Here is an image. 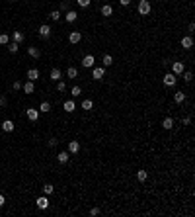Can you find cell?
I'll list each match as a JSON object with an SVG mask.
<instances>
[{"instance_id": "30", "label": "cell", "mask_w": 195, "mask_h": 217, "mask_svg": "<svg viewBox=\"0 0 195 217\" xmlns=\"http://www.w3.org/2000/svg\"><path fill=\"white\" fill-rule=\"evenodd\" d=\"M102 63H104V67H111V65H113V57L111 55H104Z\"/></svg>"}, {"instance_id": "14", "label": "cell", "mask_w": 195, "mask_h": 217, "mask_svg": "<svg viewBox=\"0 0 195 217\" xmlns=\"http://www.w3.org/2000/svg\"><path fill=\"white\" fill-rule=\"evenodd\" d=\"M35 204H37L39 209H47V207H49V200H47V196H41V198H37V201H35Z\"/></svg>"}, {"instance_id": "42", "label": "cell", "mask_w": 195, "mask_h": 217, "mask_svg": "<svg viewBox=\"0 0 195 217\" xmlns=\"http://www.w3.org/2000/svg\"><path fill=\"white\" fill-rule=\"evenodd\" d=\"M61 8H63V10H68V8H70V4H68V2H63V4H61Z\"/></svg>"}, {"instance_id": "10", "label": "cell", "mask_w": 195, "mask_h": 217, "mask_svg": "<svg viewBox=\"0 0 195 217\" xmlns=\"http://www.w3.org/2000/svg\"><path fill=\"white\" fill-rule=\"evenodd\" d=\"M172 70H174V75L178 76V75H182V72L185 70V67H183V63L176 61V63H172Z\"/></svg>"}, {"instance_id": "40", "label": "cell", "mask_w": 195, "mask_h": 217, "mask_svg": "<svg viewBox=\"0 0 195 217\" xmlns=\"http://www.w3.org/2000/svg\"><path fill=\"white\" fill-rule=\"evenodd\" d=\"M12 88H14V90H20V88H21V82H20V80H16V82L12 84Z\"/></svg>"}, {"instance_id": "21", "label": "cell", "mask_w": 195, "mask_h": 217, "mask_svg": "<svg viewBox=\"0 0 195 217\" xmlns=\"http://www.w3.org/2000/svg\"><path fill=\"white\" fill-rule=\"evenodd\" d=\"M39 112H43V113L51 112V102H47V100H43V102L39 104Z\"/></svg>"}, {"instance_id": "43", "label": "cell", "mask_w": 195, "mask_h": 217, "mask_svg": "<svg viewBox=\"0 0 195 217\" xmlns=\"http://www.w3.org/2000/svg\"><path fill=\"white\" fill-rule=\"evenodd\" d=\"M191 123V118H183V125H189Z\"/></svg>"}, {"instance_id": "3", "label": "cell", "mask_w": 195, "mask_h": 217, "mask_svg": "<svg viewBox=\"0 0 195 217\" xmlns=\"http://www.w3.org/2000/svg\"><path fill=\"white\" fill-rule=\"evenodd\" d=\"M162 82H164V86H174L178 82V76L174 75V72H168V75H164Z\"/></svg>"}, {"instance_id": "45", "label": "cell", "mask_w": 195, "mask_h": 217, "mask_svg": "<svg viewBox=\"0 0 195 217\" xmlns=\"http://www.w3.org/2000/svg\"><path fill=\"white\" fill-rule=\"evenodd\" d=\"M4 201H6V200H4V196H2V194H0V207L4 205Z\"/></svg>"}, {"instance_id": "31", "label": "cell", "mask_w": 195, "mask_h": 217, "mask_svg": "<svg viewBox=\"0 0 195 217\" xmlns=\"http://www.w3.org/2000/svg\"><path fill=\"white\" fill-rule=\"evenodd\" d=\"M10 43V35L8 33H0V45H8Z\"/></svg>"}, {"instance_id": "23", "label": "cell", "mask_w": 195, "mask_h": 217, "mask_svg": "<svg viewBox=\"0 0 195 217\" xmlns=\"http://www.w3.org/2000/svg\"><path fill=\"white\" fill-rule=\"evenodd\" d=\"M27 53H30L33 59H39V57H41V51H39L37 47H27Z\"/></svg>"}, {"instance_id": "11", "label": "cell", "mask_w": 195, "mask_h": 217, "mask_svg": "<svg viewBox=\"0 0 195 217\" xmlns=\"http://www.w3.org/2000/svg\"><path fill=\"white\" fill-rule=\"evenodd\" d=\"M179 43H182L183 49H191L193 47V37H191V35H185V37H182V41H179Z\"/></svg>"}, {"instance_id": "20", "label": "cell", "mask_w": 195, "mask_h": 217, "mask_svg": "<svg viewBox=\"0 0 195 217\" xmlns=\"http://www.w3.org/2000/svg\"><path fill=\"white\" fill-rule=\"evenodd\" d=\"M162 127H164V129H168V131H170V129L174 127V119H172L170 115H168V118H164V119H162Z\"/></svg>"}, {"instance_id": "38", "label": "cell", "mask_w": 195, "mask_h": 217, "mask_svg": "<svg viewBox=\"0 0 195 217\" xmlns=\"http://www.w3.org/2000/svg\"><path fill=\"white\" fill-rule=\"evenodd\" d=\"M6 104H8V100H6V96H0V108H6Z\"/></svg>"}, {"instance_id": "36", "label": "cell", "mask_w": 195, "mask_h": 217, "mask_svg": "<svg viewBox=\"0 0 195 217\" xmlns=\"http://www.w3.org/2000/svg\"><path fill=\"white\" fill-rule=\"evenodd\" d=\"M76 2H78L80 8H88V6H90V0H76Z\"/></svg>"}, {"instance_id": "37", "label": "cell", "mask_w": 195, "mask_h": 217, "mask_svg": "<svg viewBox=\"0 0 195 217\" xmlns=\"http://www.w3.org/2000/svg\"><path fill=\"white\" fill-rule=\"evenodd\" d=\"M57 145H59V139H57V137H51V139H49V147H57Z\"/></svg>"}, {"instance_id": "44", "label": "cell", "mask_w": 195, "mask_h": 217, "mask_svg": "<svg viewBox=\"0 0 195 217\" xmlns=\"http://www.w3.org/2000/svg\"><path fill=\"white\" fill-rule=\"evenodd\" d=\"M187 30H189V31H195V24H193V22H191L189 26H187Z\"/></svg>"}, {"instance_id": "29", "label": "cell", "mask_w": 195, "mask_h": 217, "mask_svg": "<svg viewBox=\"0 0 195 217\" xmlns=\"http://www.w3.org/2000/svg\"><path fill=\"white\" fill-rule=\"evenodd\" d=\"M12 37H14L16 43H21V41H24V33H21V31H12Z\"/></svg>"}, {"instance_id": "12", "label": "cell", "mask_w": 195, "mask_h": 217, "mask_svg": "<svg viewBox=\"0 0 195 217\" xmlns=\"http://www.w3.org/2000/svg\"><path fill=\"white\" fill-rule=\"evenodd\" d=\"M61 76H63V72H61V69H51V72H49V78H51V80H61Z\"/></svg>"}, {"instance_id": "15", "label": "cell", "mask_w": 195, "mask_h": 217, "mask_svg": "<svg viewBox=\"0 0 195 217\" xmlns=\"http://www.w3.org/2000/svg\"><path fill=\"white\" fill-rule=\"evenodd\" d=\"M57 158H59V162H61V164H67V162H68V158H70V153H68V151H61Z\"/></svg>"}, {"instance_id": "46", "label": "cell", "mask_w": 195, "mask_h": 217, "mask_svg": "<svg viewBox=\"0 0 195 217\" xmlns=\"http://www.w3.org/2000/svg\"><path fill=\"white\" fill-rule=\"evenodd\" d=\"M12 2H16V0H12Z\"/></svg>"}, {"instance_id": "16", "label": "cell", "mask_w": 195, "mask_h": 217, "mask_svg": "<svg viewBox=\"0 0 195 217\" xmlns=\"http://www.w3.org/2000/svg\"><path fill=\"white\" fill-rule=\"evenodd\" d=\"M37 78H39V70H37V69H30V70H27V80L35 82Z\"/></svg>"}, {"instance_id": "18", "label": "cell", "mask_w": 195, "mask_h": 217, "mask_svg": "<svg viewBox=\"0 0 195 217\" xmlns=\"http://www.w3.org/2000/svg\"><path fill=\"white\" fill-rule=\"evenodd\" d=\"M21 88H24V92H26V94H33V92H35V86H33V82H31V80H27L26 84H21Z\"/></svg>"}, {"instance_id": "25", "label": "cell", "mask_w": 195, "mask_h": 217, "mask_svg": "<svg viewBox=\"0 0 195 217\" xmlns=\"http://www.w3.org/2000/svg\"><path fill=\"white\" fill-rule=\"evenodd\" d=\"M67 76H68V78H76V76H78V69H76V67H68V69H67Z\"/></svg>"}, {"instance_id": "27", "label": "cell", "mask_w": 195, "mask_h": 217, "mask_svg": "<svg viewBox=\"0 0 195 217\" xmlns=\"http://www.w3.org/2000/svg\"><path fill=\"white\" fill-rule=\"evenodd\" d=\"M53 192H55V186L53 184H45V186H43V194H45V196H51Z\"/></svg>"}, {"instance_id": "35", "label": "cell", "mask_w": 195, "mask_h": 217, "mask_svg": "<svg viewBox=\"0 0 195 217\" xmlns=\"http://www.w3.org/2000/svg\"><path fill=\"white\" fill-rule=\"evenodd\" d=\"M64 90H67V84L63 80H57V92H64Z\"/></svg>"}, {"instance_id": "41", "label": "cell", "mask_w": 195, "mask_h": 217, "mask_svg": "<svg viewBox=\"0 0 195 217\" xmlns=\"http://www.w3.org/2000/svg\"><path fill=\"white\" fill-rule=\"evenodd\" d=\"M119 4L121 6H129V4H131V0H119Z\"/></svg>"}, {"instance_id": "4", "label": "cell", "mask_w": 195, "mask_h": 217, "mask_svg": "<svg viewBox=\"0 0 195 217\" xmlns=\"http://www.w3.org/2000/svg\"><path fill=\"white\" fill-rule=\"evenodd\" d=\"M94 63H96V57H94V55H84L80 65H82L84 69H92V67H94Z\"/></svg>"}, {"instance_id": "26", "label": "cell", "mask_w": 195, "mask_h": 217, "mask_svg": "<svg viewBox=\"0 0 195 217\" xmlns=\"http://www.w3.org/2000/svg\"><path fill=\"white\" fill-rule=\"evenodd\" d=\"M92 108H94V102H92V100H88V98H86V100H82V110L90 112Z\"/></svg>"}, {"instance_id": "22", "label": "cell", "mask_w": 195, "mask_h": 217, "mask_svg": "<svg viewBox=\"0 0 195 217\" xmlns=\"http://www.w3.org/2000/svg\"><path fill=\"white\" fill-rule=\"evenodd\" d=\"M174 102H176V104H183V102H185V94H183L182 90L174 94Z\"/></svg>"}, {"instance_id": "33", "label": "cell", "mask_w": 195, "mask_h": 217, "mask_svg": "<svg viewBox=\"0 0 195 217\" xmlns=\"http://www.w3.org/2000/svg\"><path fill=\"white\" fill-rule=\"evenodd\" d=\"M182 75H183V80L185 82H191L193 80V72L191 70H185V72H182Z\"/></svg>"}, {"instance_id": "28", "label": "cell", "mask_w": 195, "mask_h": 217, "mask_svg": "<svg viewBox=\"0 0 195 217\" xmlns=\"http://www.w3.org/2000/svg\"><path fill=\"white\" fill-rule=\"evenodd\" d=\"M61 16H63V14H61V10H53L51 14H49V18H51L53 22H59V20H61Z\"/></svg>"}, {"instance_id": "39", "label": "cell", "mask_w": 195, "mask_h": 217, "mask_svg": "<svg viewBox=\"0 0 195 217\" xmlns=\"http://www.w3.org/2000/svg\"><path fill=\"white\" fill-rule=\"evenodd\" d=\"M90 215H92V217L100 215V209H98V207H92V209H90Z\"/></svg>"}, {"instance_id": "32", "label": "cell", "mask_w": 195, "mask_h": 217, "mask_svg": "<svg viewBox=\"0 0 195 217\" xmlns=\"http://www.w3.org/2000/svg\"><path fill=\"white\" fill-rule=\"evenodd\" d=\"M18 49H20V43H16V41H14V43H8V51H10V53H18Z\"/></svg>"}, {"instance_id": "6", "label": "cell", "mask_w": 195, "mask_h": 217, "mask_svg": "<svg viewBox=\"0 0 195 217\" xmlns=\"http://www.w3.org/2000/svg\"><path fill=\"white\" fill-rule=\"evenodd\" d=\"M68 153L70 155H78L80 153V143L78 141H68Z\"/></svg>"}, {"instance_id": "34", "label": "cell", "mask_w": 195, "mask_h": 217, "mask_svg": "<svg viewBox=\"0 0 195 217\" xmlns=\"http://www.w3.org/2000/svg\"><path fill=\"white\" fill-rule=\"evenodd\" d=\"M70 94H72V96H80V94H82V88H80V86H72V90H70Z\"/></svg>"}, {"instance_id": "7", "label": "cell", "mask_w": 195, "mask_h": 217, "mask_svg": "<svg viewBox=\"0 0 195 217\" xmlns=\"http://www.w3.org/2000/svg\"><path fill=\"white\" fill-rule=\"evenodd\" d=\"M27 119L30 121H37L39 119V110H35V108H27Z\"/></svg>"}, {"instance_id": "17", "label": "cell", "mask_w": 195, "mask_h": 217, "mask_svg": "<svg viewBox=\"0 0 195 217\" xmlns=\"http://www.w3.org/2000/svg\"><path fill=\"white\" fill-rule=\"evenodd\" d=\"M39 35H41V37H49V35H51V26L43 24V26L39 27Z\"/></svg>"}, {"instance_id": "8", "label": "cell", "mask_w": 195, "mask_h": 217, "mask_svg": "<svg viewBox=\"0 0 195 217\" xmlns=\"http://www.w3.org/2000/svg\"><path fill=\"white\" fill-rule=\"evenodd\" d=\"M14 129H16V125H14V121H12V119H4V121H2V131L12 133Z\"/></svg>"}, {"instance_id": "24", "label": "cell", "mask_w": 195, "mask_h": 217, "mask_svg": "<svg viewBox=\"0 0 195 217\" xmlns=\"http://www.w3.org/2000/svg\"><path fill=\"white\" fill-rule=\"evenodd\" d=\"M146 178H148V172L146 170H139V172H137V180H139V182H146Z\"/></svg>"}, {"instance_id": "5", "label": "cell", "mask_w": 195, "mask_h": 217, "mask_svg": "<svg viewBox=\"0 0 195 217\" xmlns=\"http://www.w3.org/2000/svg\"><path fill=\"white\" fill-rule=\"evenodd\" d=\"M68 41L72 43V45L80 43V41H82V33H80V31H70V33H68Z\"/></svg>"}, {"instance_id": "13", "label": "cell", "mask_w": 195, "mask_h": 217, "mask_svg": "<svg viewBox=\"0 0 195 217\" xmlns=\"http://www.w3.org/2000/svg\"><path fill=\"white\" fill-rule=\"evenodd\" d=\"M64 20H67V22H68V24H74V22L78 20V14H76L74 10H68L67 14H64Z\"/></svg>"}, {"instance_id": "1", "label": "cell", "mask_w": 195, "mask_h": 217, "mask_svg": "<svg viewBox=\"0 0 195 217\" xmlns=\"http://www.w3.org/2000/svg\"><path fill=\"white\" fill-rule=\"evenodd\" d=\"M150 10H152V6H150L148 0H141V2H139V14H141V16L150 14Z\"/></svg>"}, {"instance_id": "19", "label": "cell", "mask_w": 195, "mask_h": 217, "mask_svg": "<svg viewBox=\"0 0 195 217\" xmlns=\"http://www.w3.org/2000/svg\"><path fill=\"white\" fill-rule=\"evenodd\" d=\"M100 12H102V16H105V18H107V16H111V14H113V8H111L109 4H104L102 8H100Z\"/></svg>"}, {"instance_id": "2", "label": "cell", "mask_w": 195, "mask_h": 217, "mask_svg": "<svg viewBox=\"0 0 195 217\" xmlns=\"http://www.w3.org/2000/svg\"><path fill=\"white\" fill-rule=\"evenodd\" d=\"M104 76H105V67H94V70H92L94 80H102Z\"/></svg>"}, {"instance_id": "9", "label": "cell", "mask_w": 195, "mask_h": 217, "mask_svg": "<svg viewBox=\"0 0 195 217\" xmlns=\"http://www.w3.org/2000/svg\"><path fill=\"white\" fill-rule=\"evenodd\" d=\"M63 110L67 112V113H72V112L76 110V104H74V100H67V102L63 104Z\"/></svg>"}]
</instances>
